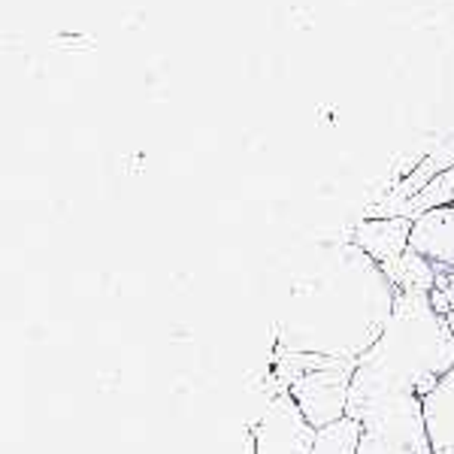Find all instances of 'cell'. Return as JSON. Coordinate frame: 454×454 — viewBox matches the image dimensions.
Instances as JSON below:
<instances>
[{
    "instance_id": "6da1fadb",
    "label": "cell",
    "mask_w": 454,
    "mask_h": 454,
    "mask_svg": "<svg viewBox=\"0 0 454 454\" xmlns=\"http://www.w3.org/2000/svg\"><path fill=\"white\" fill-rule=\"evenodd\" d=\"M279 321V348L357 361L382 336L397 288L385 270L355 243L336 254V267L300 288Z\"/></svg>"
},
{
    "instance_id": "7a4b0ae2",
    "label": "cell",
    "mask_w": 454,
    "mask_h": 454,
    "mask_svg": "<svg viewBox=\"0 0 454 454\" xmlns=\"http://www.w3.org/2000/svg\"><path fill=\"white\" fill-rule=\"evenodd\" d=\"M454 367L449 318L436 312L430 294L397 291L382 336L355 361L348 419L364 421L394 400L424 397Z\"/></svg>"
},
{
    "instance_id": "3957f363",
    "label": "cell",
    "mask_w": 454,
    "mask_h": 454,
    "mask_svg": "<svg viewBox=\"0 0 454 454\" xmlns=\"http://www.w3.org/2000/svg\"><path fill=\"white\" fill-rule=\"evenodd\" d=\"M351 379H355V361L312 355V364L288 385V394L306 415V421L321 430L348 415Z\"/></svg>"
},
{
    "instance_id": "277c9868",
    "label": "cell",
    "mask_w": 454,
    "mask_h": 454,
    "mask_svg": "<svg viewBox=\"0 0 454 454\" xmlns=\"http://www.w3.org/2000/svg\"><path fill=\"white\" fill-rule=\"evenodd\" d=\"M357 454H434L421 400L406 397L376 409L361 421Z\"/></svg>"
},
{
    "instance_id": "5b68a950",
    "label": "cell",
    "mask_w": 454,
    "mask_h": 454,
    "mask_svg": "<svg viewBox=\"0 0 454 454\" xmlns=\"http://www.w3.org/2000/svg\"><path fill=\"white\" fill-rule=\"evenodd\" d=\"M318 430L306 421L288 391L267 397L261 419L252 427V454H312Z\"/></svg>"
},
{
    "instance_id": "8992f818",
    "label": "cell",
    "mask_w": 454,
    "mask_h": 454,
    "mask_svg": "<svg viewBox=\"0 0 454 454\" xmlns=\"http://www.w3.org/2000/svg\"><path fill=\"white\" fill-rule=\"evenodd\" d=\"M409 237H412V218L385 215V218H364L355 227V233H351V243L382 267V263L400 258L406 252Z\"/></svg>"
},
{
    "instance_id": "52a82bcc",
    "label": "cell",
    "mask_w": 454,
    "mask_h": 454,
    "mask_svg": "<svg viewBox=\"0 0 454 454\" xmlns=\"http://www.w3.org/2000/svg\"><path fill=\"white\" fill-rule=\"evenodd\" d=\"M409 248H415L442 270L454 267V203L427 209L419 218H412Z\"/></svg>"
},
{
    "instance_id": "ba28073f",
    "label": "cell",
    "mask_w": 454,
    "mask_h": 454,
    "mask_svg": "<svg viewBox=\"0 0 454 454\" xmlns=\"http://www.w3.org/2000/svg\"><path fill=\"white\" fill-rule=\"evenodd\" d=\"M434 454H454V367L421 397Z\"/></svg>"
},
{
    "instance_id": "9c48e42d",
    "label": "cell",
    "mask_w": 454,
    "mask_h": 454,
    "mask_svg": "<svg viewBox=\"0 0 454 454\" xmlns=\"http://www.w3.org/2000/svg\"><path fill=\"white\" fill-rule=\"evenodd\" d=\"M387 282L397 291H415V294H430L436 288L439 270L434 261H427L424 254H419L415 248H406L400 258L382 263Z\"/></svg>"
},
{
    "instance_id": "30bf717a",
    "label": "cell",
    "mask_w": 454,
    "mask_h": 454,
    "mask_svg": "<svg viewBox=\"0 0 454 454\" xmlns=\"http://www.w3.org/2000/svg\"><path fill=\"white\" fill-rule=\"evenodd\" d=\"M361 449V421L340 419L315 434L312 454H357Z\"/></svg>"
},
{
    "instance_id": "8fae6325",
    "label": "cell",
    "mask_w": 454,
    "mask_h": 454,
    "mask_svg": "<svg viewBox=\"0 0 454 454\" xmlns=\"http://www.w3.org/2000/svg\"><path fill=\"white\" fill-rule=\"evenodd\" d=\"M449 203H454V167L442 170V173L436 176V179H430L427 185H424L421 192L406 203L403 215H406V218H419L421 212L436 209V207H449Z\"/></svg>"
},
{
    "instance_id": "7c38bea8",
    "label": "cell",
    "mask_w": 454,
    "mask_h": 454,
    "mask_svg": "<svg viewBox=\"0 0 454 454\" xmlns=\"http://www.w3.org/2000/svg\"><path fill=\"white\" fill-rule=\"evenodd\" d=\"M436 291H442L445 303H449V312H454V267H449V270H439Z\"/></svg>"
},
{
    "instance_id": "4fadbf2b",
    "label": "cell",
    "mask_w": 454,
    "mask_h": 454,
    "mask_svg": "<svg viewBox=\"0 0 454 454\" xmlns=\"http://www.w3.org/2000/svg\"><path fill=\"white\" fill-rule=\"evenodd\" d=\"M445 318H449V327H451V336H454V312H449Z\"/></svg>"
}]
</instances>
